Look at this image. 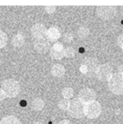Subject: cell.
<instances>
[{"label": "cell", "mask_w": 123, "mask_h": 124, "mask_svg": "<svg viewBox=\"0 0 123 124\" xmlns=\"http://www.w3.org/2000/svg\"><path fill=\"white\" fill-rule=\"evenodd\" d=\"M1 89L7 98L16 97L20 91V85L19 82L12 79L5 80L2 83Z\"/></svg>", "instance_id": "obj_1"}, {"label": "cell", "mask_w": 123, "mask_h": 124, "mask_svg": "<svg viewBox=\"0 0 123 124\" xmlns=\"http://www.w3.org/2000/svg\"><path fill=\"white\" fill-rule=\"evenodd\" d=\"M108 81L109 88L112 93L117 95L123 94V79L122 73L112 74Z\"/></svg>", "instance_id": "obj_2"}, {"label": "cell", "mask_w": 123, "mask_h": 124, "mask_svg": "<svg viewBox=\"0 0 123 124\" xmlns=\"http://www.w3.org/2000/svg\"><path fill=\"white\" fill-rule=\"evenodd\" d=\"M102 107L96 101H94L84 105V114L89 119L96 118L100 115Z\"/></svg>", "instance_id": "obj_3"}, {"label": "cell", "mask_w": 123, "mask_h": 124, "mask_svg": "<svg viewBox=\"0 0 123 124\" xmlns=\"http://www.w3.org/2000/svg\"><path fill=\"white\" fill-rule=\"evenodd\" d=\"M84 104L78 99H75L70 101L68 113L73 118H80L84 114Z\"/></svg>", "instance_id": "obj_4"}, {"label": "cell", "mask_w": 123, "mask_h": 124, "mask_svg": "<svg viewBox=\"0 0 123 124\" xmlns=\"http://www.w3.org/2000/svg\"><path fill=\"white\" fill-rule=\"evenodd\" d=\"M97 16L104 20L112 19L115 16L116 7L114 6H98L96 8Z\"/></svg>", "instance_id": "obj_5"}, {"label": "cell", "mask_w": 123, "mask_h": 124, "mask_svg": "<svg viewBox=\"0 0 123 124\" xmlns=\"http://www.w3.org/2000/svg\"><path fill=\"white\" fill-rule=\"evenodd\" d=\"M87 67L88 72L86 74L88 77L96 76L100 65L95 58L89 57L84 60L83 64Z\"/></svg>", "instance_id": "obj_6"}, {"label": "cell", "mask_w": 123, "mask_h": 124, "mask_svg": "<svg viewBox=\"0 0 123 124\" xmlns=\"http://www.w3.org/2000/svg\"><path fill=\"white\" fill-rule=\"evenodd\" d=\"M96 97L95 90L89 88L83 89L79 93L78 99L84 105L95 101Z\"/></svg>", "instance_id": "obj_7"}, {"label": "cell", "mask_w": 123, "mask_h": 124, "mask_svg": "<svg viewBox=\"0 0 123 124\" xmlns=\"http://www.w3.org/2000/svg\"><path fill=\"white\" fill-rule=\"evenodd\" d=\"M112 69L107 63L100 65L97 74L96 76L101 81H108L112 75Z\"/></svg>", "instance_id": "obj_8"}, {"label": "cell", "mask_w": 123, "mask_h": 124, "mask_svg": "<svg viewBox=\"0 0 123 124\" xmlns=\"http://www.w3.org/2000/svg\"><path fill=\"white\" fill-rule=\"evenodd\" d=\"M47 30L45 26L40 23L36 24L30 29L32 35L37 40L44 39L46 37Z\"/></svg>", "instance_id": "obj_9"}, {"label": "cell", "mask_w": 123, "mask_h": 124, "mask_svg": "<svg viewBox=\"0 0 123 124\" xmlns=\"http://www.w3.org/2000/svg\"><path fill=\"white\" fill-rule=\"evenodd\" d=\"M64 49L63 45L61 43L57 42L50 49V56L53 59H61L64 56Z\"/></svg>", "instance_id": "obj_10"}, {"label": "cell", "mask_w": 123, "mask_h": 124, "mask_svg": "<svg viewBox=\"0 0 123 124\" xmlns=\"http://www.w3.org/2000/svg\"><path fill=\"white\" fill-rule=\"evenodd\" d=\"M50 45L48 42L43 39L38 40L34 46V50L39 53L45 54L49 50Z\"/></svg>", "instance_id": "obj_11"}, {"label": "cell", "mask_w": 123, "mask_h": 124, "mask_svg": "<svg viewBox=\"0 0 123 124\" xmlns=\"http://www.w3.org/2000/svg\"><path fill=\"white\" fill-rule=\"evenodd\" d=\"M60 33L57 29L51 27L47 30L46 37L51 42H54L60 38Z\"/></svg>", "instance_id": "obj_12"}, {"label": "cell", "mask_w": 123, "mask_h": 124, "mask_svg": "<svg viewBox=\"0 0 123 124\" xmlns=\"http://www.w3.org/2000/svg\"><path fill=\"white\" fill-rule=\"evenodd\" d=\"M51 72L53 76L61 77L65 74L66 70L63 66L61 64H57L53 66Z\"/></svg>", "instance_id": "obj_13"}, {"label": "cell", "mask_w": 123, "mask_h": 124, "mask_svg": "<svg viewBox=\"0 0 123 124\" xmlns=\"http://www.w3.org/2000/svg\"><path fill=\"white\" fill-rule=\"evenodd\" d=\"M24 42L25 39L24 37L19 33L13 36L12 39V44L16 47H21L24 45Z\"/></svg>", "instance_id": "obj_14"}, {"label": "cell", "mask_w": 123, "mask_h": 124, "mask_svg": "<svg viewBox=\"0 0 123 124\" xmlns=\"http://www.w3.org/2000/svg\"><path fill=\"white\" fill-rule=\"evenodd\" d=\"M0 124H21L19 119L14 116L4 117L0 121Z\"/></svg>", "instance_id": "obj_15"}, {"label": "cell", "mask_w": 123, "mask_h": 124, "mask_svg": "<svg viewBox=\"0 0 123 124\" xmlns=\"http://www.w3.org/2000/svg\"><path fill=\"white\" fill-rule=\"evenodd\" d=\"M31 106L34 110L39 111L43 109L45 106V103L42 99L38 98L34 99L32 101Z\"/></svg>", "instance_id": "obj_16"}, {"label": "cell", "mask_w": 123, "mask_h": 124, "mask_svg": "<svg viewBox=\"0 0 123 124\" xmlns=\"http://www.w3.org/2000/svg\"><path fill=\"white\" fill-rule=\"evenodd\" d=\"M89 29L84 27H81L78 30V35L79 39L81 41L85 40L89 35Z\"/></svg>", "instance_id": "obj_17"}, {"label": "cell", "mask_w": 123, "mask_h": 124, "mask_svg": "<svg viewBox=\"0 0 123 124\" xmlns=\"http://www.w3.org/2000/svg\"><path fill=\"white\" fill-rule=\"evenodd\" d=\"M63 97L66 99H69L73 97L74 92L73 90L70 88H66L63 89L62 91Z\"/></svg>", "instance_id": "obj_18"}, {"label": "cell", "mask_w": 123, "mask_h": 124, "mask_svg": "<svg viewBox=\"0 0 123 124\" xmlns=\"http://www.w3.org/2000/svg\"><path fill=\"white\" fill-rule=\"evenodd\" d=\"M7 41V35L4 32L0 31V48H2L6 45Z\"/></svg>", "instance_id": "obj_19"}, {"label": "cell", "mask_w": 123, "mask_h": 124, "mask_svg": "<svg viewBox=\"0 0 123 124\" xmlns=\"http://www.w3.org/2000/svg\"><path fill=\"white\" fill-rule=\"evenodd\" d=\"M70 101L66 99H62L58 102V108L63 110L68 109Z\"/></svg>", "instance_id": "obj_20"}, {"label": "cell", "mask_w": 123, "mask_h": 124, "mask_svg": "<svg viewBox=\"0 0 123 124\" xmlns=\"http://www.w3.org/2000/svg\"><path fill=\"white\" fill-rule=\"evenodd\" d=\"M64 56L67 58H72L75 56V51L72 47H69L64 49Z\"/></svg>", "instance_id": "obj_21"}, {"label": "cell", "mask_w": 123, "mask_h": 124, "mask_svg": "<svg viewBox=\"0 0 123 124\" xmlns=\"http://www.w3.org/2000/svg\"><path fill=\"white\" fill-rule=\"evenodd\" d=\"M73 39V37L72 35L69 33H67L64 34L63 37L64 41L66 43H70L72 41Z\"/></svg>", "instance_id": "obj_22"}, {"label": "cell", "mask_w": 123, "mask_h": 124, "mask_svg": "<svg viewBox=\"0 0 123 124\" xmlns=\"http://www.w3.org/2000/svg\"><path fill=\"white\" fill-rule=\"evenodd\" d=\"M45 9L48 13L52 14L54 13L56 11V7L55 6H46Z\"/></svg>", "instance_id": "obj_23"}, {"label": "cell", "mask_w": 123, "mask_h": 124, "mask_svg": "<svg viewBox=\"0 0 123 124\" xmlns=\"http://www.w3.org/2000/svg\"><path fill=\"white\" fill-rule=\"evenodd\" d=\"M117 44L121 48L123 49V34L121 35L118 37Z\"/></svg>", "instance_id": "obj_24"}, {"label": "cell", "mask_w": 123, "mask_h": 124, "mask_svg": "<svg viewBox=\"0 0 123 124\" xmlns=\"http://www.w3.org/2000/svg\"><path fill=\"white\" fill-rule=\"evenodd\" d=\"M79 70L82 73L85 74H86L88 72L87 68V67L85 66V65H84V64H82L81 65V66L79 68Z\"/></svg>", "instance_id": "obj_25"}, {"label": "cell", "mask_w": 123, "mask_h": 124, "mask_svg": "<svg viewBox=\"0 0 123 124\" xmlns=\"http://www.w3.org/2000/svg\"><path fill=\"white\" fill-rule=\"evenodd\" d=\"M7 97L4 94L3 90L1 88H0V102L3 101L4 99L6 98Z\"/></svg>", "instance_id": "obj_26"}, {"label": "cell", "mask_w": 123, "mask_h": 124, "mask_svg": "<svg viewBox=\"0 0 123 124\" xmlns=\"http://www.w3.org/2000/svg\"><path fill=\"white\" fill-rule=\"evenodd\" d=\"M59 124H72L69 120H64L60 122Z\"/></svg>", "instance_id": "obj_27"}, {"label": "cell", "mask_w": 123, "mask_h": 124, "mask_svg": "<svg viewBox=\"0 0 123 124\" xmlns=\"http://www.w3.org/2000/svg\"><path fill=\"white\" fill-rule=\"evenodd\" d=\"M33 124H42V123H40V122H35V123H34Z\"/></svg>", "instance_id": "obj_28"}, {"label": "cell", "mask_w": 123, "mask_h": 124, "mask_svg": "<svg viewBox=\"0 0 123 124\" xmlns=\"http://www.w3.org/2000/svg\"><path fill=\"white\" fill-rule=\"evenodd\" d=\"M121 13H122V14L123 16V7H122V12H121Z\"/></svg>", "instance_id": "obj_29"}, {"label": "cell", "mask_w": 123, "mask_h": 124, "mask_svg": "<svg viewBox=\"0 0 123 124\" xmlns=\"http://www.w3.org/2000/svg\"><path fill=\"white\" fill-rule=\"evenodd\" d=\"M122 76H123V72H122Z\"/></svg>", "instance_id": "obj_30"}, {"label": "cell", "mask_w": 123, "mask_h": 124, "mask_svg": "<svg viewBox=\"0 0 123 124\" xmlns=\"http://www.w3.org/2000/svg\"></svg>", "instance_id": "obj_31"}]
</instances>
